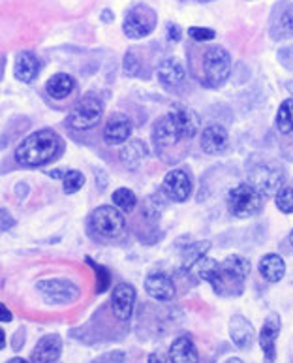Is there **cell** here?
I'll list each match as a JSON object with an SVG mask.
<instances>
[{
  "instance_id": "1",
  "label": "cell",
  "mask_w": 293,
  "mask_h": 363,
  "mask_svg": "<svg viewBox=\"0 0 293 363\" xmlns=\"http://www.w3.org/2000/svg\"><path fill=\"white\" fill-rule=\"evenodd\" d=\"M200 279L207 281L212 290L222 298H235L244 290V281L250 273V262L239 255L228 256L224 262H217L203 256L195 264Z\"/></svg>"
},
{
  "instance_id": "2",
  "label": "cell",
  "mask_w": 293,
  "mask_h": 363,
  "mask_svg": "<svg viewBox=\"0 0 293 363\" xmlns=\"http://www.w3.org/2000/svg\"><path fill=\"white\" fill-rule=\"evenodd\" d=\"M197 117L185 106H175L154 126V143L160 151L177 145L180 140H190L197 132Z\"/></svg>"
},
{
  "instance_id": "3",
  "label": "cell",
  "mask_w": 293,
  "mask_h": 363,
  "mask_svg": "<svg viewBox=\"0 0 293 363\" xmlns=\"http://www.w3.org/2000/svg\"><path fill=\"white\" fill-rule=\"evenodd\" d=\"M60 149H62L60 138L53 130L44 128V130L33 132L17 145L16 160L28 168L44 166L59 157Z\"/></svg>"
},
{
  "instance_id": "4",
  "label": "cell",
  "mask_w": 293,
  "mask_h": 363,
  "mask_svg": "<svg viewBox=\"0 0 293 363\" xmlns=\"http://www.w3.org/2000/svg\"><path fill=\"white\" fill-rule=\"evenodd\" d=\"M231 74V57L224 48H209L203 55V76L205 85L211 89H220L228 82Z\"/></svg>"
},
{
  "instance_id": "5",
  "label": "cell",
  "mask_w": 293,
  "mask_h": 363,
  "mask_svg": "<svg viewBox=\"0 0 293 363\" xmlns=\"http://www.w3.org/2000/svg\"><path fill=\"white\" fill-rule=\"evenodd\" d=\"M263 196L250 183L237 184L228 192V211L237 218H250L258 215L263 206Z\"/></svg>"
},
{
  "instance_id": "6",
  "label": "cell",
  "mask_w": 293,
  "mask_h": 363,
  "mask_svg": "<svg viewBox=\"0 0 293 363\" xmlns=\"http://www.w3.org/2000/svg\"><path fill=\"white\" fill-rule=\"evenodd\" d=\"M156 11L145 4H137L126 13L122 30L130 40H142L156 28Z\"/></svg>"
},
{
  "instance_id": "7",
  "label": "cell",
  "mask_w": 293,
  "mask_h": 363,
  "mask_svg": "<svg viewBox=\"0 0 293 363\" xmlns=\"http://www.w3.org/2000/svg\"><path fill=\"white\" fill-rule=\"evenodd\" d=\"M250 184L261 196H275L284 184V172L277 164H258L250 169Z\"/></svg>"
},
{
  "instance_id": "8",
  "label": "cell",
  "mask_w": 293,
  "mask_h": 363,
  "mask_svg": "<svg viewBox=\"0 0 293 363\" xmlns=\"http://www.w3.org/2000/svg\"><path fill=\"white\" fill-rule=\"evenodd\" d=\"M42 298L51 305H66L79 298V286L68 279H45L36 284Z\"/></svg>"
},
{
  "instance_id": "9",
  "label": "cell",
  "mask_w": 293,
  "mask_h": 363,
  "mask_svg": "<svg viewBox=\"0 0 293 363\" xmlns=\"http://www.w3.org/2000/svg\"><path fill=\"white\" fill-rule=\"evenodd\" d=\"M91 226H93V230L98 235L113 239L119 238L120 233L125 232L126 224L122 213L119 211V207L102 206L91 215Z\"/></svg>"
},
{
  "instance_id": "10",
  "label": "cell",
  "mask_w": 293,
  "mask_h": 363,
  "mask_svg": "<svg viewBox=\"0 0 293 363\" xmlns=\"http://www.w3.org/2000/svg\"><path fill=\"white\" fill-rule=\"evenodd\" d=\"M103 115V104L96 96H85L74 106L70 113V126L76 130H88L100 123Z\"/></svg>"
},
{
  "instance_id": "11",
  "label": "cell",
  "mask_w": 293,
  "mask_h": 363,
  "mask_svg": "<svg viewBox=\"0 0 293 363\" xmlns=\"http://www.w3.org/2000/svg\"><path fill=\"white\" fill-rule=\"evenodd\" d=\"M163 192L171 201L183 203L190 198L192 194V181L190 175L185 169H171L163 177Z\"/></svg>"
},
{
  "instance_id": "12",
  "label": "cell",
  "mask_w": 293,
  "mask_h": 363,
  "mask_svg": "<svg viewBox=\"0 0 293 363\" xmlns=\"http://www.w3.org/2000/svg\"><path fill=\"white\" fill-rule=\"evenodd\" d=\"M136 288L128 284V282H120L113 288L111 294V309L113 315L119 320L126 322L130 320L132 313H134V305H136Z\"/></svg>"
},
{
  "instance_id": "13",
  "label": "cell",
  "mask_w": 293,
  "mask_h": 363,
  "mask_svg": "<svg viewBox=\"0 0 293 363\" xmlns=\"http://www.w3.org/2000/svg\"><path fill=\"white\" fill-rule=\"evenodd\" d=\"M280 316L278 313H271L267 316L263 325H261L260 335H258V341H260V347L263 350V356H265L267 362H275L277 359V352H275V347H277V339L280 335Z\"/></svg>"
},
{
  "instance_id": "14",
  "label": "cell",
  "mask_w": 293,
  "mask_h": 363,
  "mask_svg": "<svg viewBox=\"0 0 293 363\" xmlns=\"http://www.w3.org/2000/svg\"><path fill=\"white\" fill-rule=\"evenodd\" d=\"M132 136V123L130 119L122 113H115L109 117L108 125L103 128V140L108 145H120L128 141Z\"/></svg>"
},
{
  "instance_id": "15",
  "label": "cell",
  "mask_w": 293,
  "mask_h": 363,
  "mask_svg": "<svg viewBox=\"0 0 293 363\" xmlns=\"http://www.w3.org/2000/svg\"><path fill=\"white\" fill-rule=\"evenodd\" d=\"M229 147V136L228 130L220 125L207 126L203 134H201V149L207 152V155H222V152L228 151Z\"/></svg>"
},
{
  "instance_id": "16",
  "label": "cell",
  "mask_w": 293,
  "mask_h": 363,
  "mask_svg": "<svg viewBox=\"0 0 293 363\" xmlns=\"http://www.w3.org/2000/svg\"><path fill=\"white\" fill-rule=\"evenodd\" d=\"M156 76L163 87L175 89L185 83L186 70H185V66L180 65V60L169 57V59H163L162 62L158 65Z\"/></svg>"
},
{
  "instance_id": "17",
  "label": "cell",
  "mask_w": 293,
  "mask_h": 363,
  "mask_svg": "<svg viewBox=\"0 0 293 363\" xmlns=\"http://www.w3.org/2000/svg\"><path fill=\"white\" fill-rule=\"evenodd\" d=\"M229 337L237 347L243 348V350H248L255 341L254 325L250 324L244 316L234 315L229 320Z\"/></svg>"
},
{
  "instance_id": "18",
  "label": "cell",
  "mask_w": 293,
  "mask_h": 363,
  "mask_svg": "<svg viewBox=\"0 0 293 363\" xmlns=\"http://www.w3.org/2000/svg\"><path fill=\"white\" fill-rule=\"evenodd\" d=\"M145 290L152 299L171 301L175 298V284L166 273H152L145 279Z\"/></svg>"
},
{
  "instance_id": "19",
  "label": "cell",
  "mask_w": 293,
  "mask_h": 363,
  "mask_svg": "<svg viewBox=\"0 0 293 363\" xmlns=\"http://www.w3.org/2000/svg\"><path fill=\"white\" fill-rule=\"evenodd\" d=\"M60 352H62V339L57 333H49L40 339L30 358L33 362L53 363L60 358Z\"/></svg>"
},
{
  "instance_id": "20",
  "label": "cell",
  "mask_w": 293,
  "mask_h": 363,
  "mask_svg": "<svg viewBox=\"0 0 293 363\" xmlns=\"http://www.w3.org/2000/svg\"><path fill=\"white\" fill-rule=\"evenodd\" d=\"M40 72V62L30 51H21L17 55L16 66H13V74L16 79L23 83H33Z\"/></svg>"
},
{
  "instance_id": "21",
  "label": "cell",
  "mask_w": 293,
  "mask_h": 363,
  "mask_svg": "<svg viewBox=\"0 0 293 363\" xmlns=\"http://www.w3.org/2000/svg\"><path fill=\"white\" fill-rule=\"evenodd\" d=\"M258 272L267 282L282 281L286 275V262L282 260V256L265 255L258 264Z\"/></svg>"
},
{
  "instance_id": "22",
  "label": "cell",
  "mask_w": 293,
  "mask_h": 363,
  "mask_svg": "<svg viewBox=\"0 0 293 363\" xmlns=\"http://www.w3.org/2000/svg\"><path fill=\"white\" fill-rule=\"evenodd\" d=\"M169 362L177 363H194L197 362V350H195L194 342H192L190 337H179L171 342L168 354Z\"/></svg>"
},
{
  "instance_id": "23",
  "label": "cell",
  "mask_w": 293,
  "mask_h": 363,
  "mask_svg": "<svg viewBox=\"0 0 293 363\" xmlns=\"http://www.w3.org/2000/svg\"><path fill=\"white\" fill-rule=\"evenodd\" d=\"M47 94L54 100H64L66 96H70V92L76 89V82L74 77L68 74H54L47 82Z\"/></svg>"
},
{
  "instance_id": "24",
  "label": "cell",
  "mask_w": 293,
  "mask_h": 363,
  "mask_svg": "<svg viewBox=\"0 0 293 363\" xmlns=\"http://www.w3.org/2000/svg\"><path fill=\"white\" fill-rule=\"evenodd\" d=\"M146 155H149V149H146V145L143 141H130V143L120 151V160H122L128 168H137V164L142 162Z\"/></svg>"
},
{
  "instance_id": "25",
  "label": "cell",
  "mask_w": 293,
  "mask_h": 363,
  "mask_svg": "<svg viewBox=\"0 0 293 363\" xmlns=\"http://www.w3.org/2000/svg\"><path fill=\"white\" fill-rule=\"evenodd\" d=\"M209 250H211V241H195V243H192L190 247L183 252V256H180L183 267H185V269L195 267V264H197L203 256H207Z\"/></svg>"
},
{
  "instance_id": "26",
  "label": "cell",
  "mask_w": 293,
  "mask_h": 363,
  "mask_svg": "<svg viewBox=\"0 0 293 363\" xmlns=\"http://www.w3.org/2000/svg\"><path fill=\"white\" fill-rule=\"evenodd\" d=\"M277 126L282 134L293 136V98H288L280 104L277 113Z\"/></svg>"
},
{
  "instance_id": "27",
  "label": "cell",
  "mask_w": 293,
  "mask_h": 363,
  "mask_svg": "<svg viewBox=\"0 0 293 363\" xmlns=\"http://www.w3.org/2000/svg\"><path fill=\"white\" fill-rule=\"evenodd\" d=\"M113 203L115 207H119L120 211L130 213L134 211V207H136L137 198L130 189H117L113 192Z\"/></svg>"
},
{
  "instance_id": "28",
  "label": "cell",
  "mask_w": 293,
  "mask_h": 363,
  "mask_svg": "<svg viewBox=\"0 0 293 363\" xmlns=\"http://www.w3.org/2000/svg\"><path fill=\"white\" fill-rule=\"evenodd\" d=\"M275 203L282 213L286 215H292L293 213V189L292 186H282L275 194Z\"/></svg>"
},
{
  "instance_id": "29",
  "label": "cell",
  "mask_w": 293,
  "mask_h": 363,
  "mask_svg": "<svg viewBox=\"0 0 293 363\" xmlns=\"http://www.w3.org/2000/svg\"><path fill=\"white\" fill-rule=\"evenodd\" d=\"M87 264H88V266L94 267V273H96V277H98L96 294H103L109 288V282H111V275H109V272L105 269V267L100 266V264H96V262H93L91 258L87 260Z\"/></svg>"
},
{
  "instance_id": "30",
  "label": "cell",
  "mask_w": 293,
  "mask_h": 363,
  "mask_svg": "<svg viewBox=\"0 0 293 363\" xmlns=\"http://www.w3.org/2000/svg\"><path fill=\"white\" fill-rule=\"evenodd\" d=\"M85 184V177H83L81 172H68L64 175V192L66 194H76L77 190H81V186Z\"/></svg>"
},
{
  "instance_id": "31",
  "label": "cell",
  "mask_w": 293,
  "mask_h": 363,
  "mask_svg": "<svg viewBox=\"0 0 293 363\" xmlns=\"http://www.w3.org/2000/svg\"><path fill=\"white\" fill-rule=\"evenodd\" d=\"M122 70H125V74L128 77H136L137 74L142 72V62H139V59H137L134 51H128V53L125 55Z\"/></svg>"
},
{
  "instance_id": "32",
  "label": "cell",
  "mask_w": 293,
  "mask_h": 363,
  "mask_svg": "<svg viewBox=\"0 0 293 363\" xmlns=\"http://www.w3.org/2000/svg\"><path fill=\"white\" fill-rule=\"evenodd\" d=\"M188 34H190V38L195 40V42H211V40H214V36H217V33H214L212 28L207 27H192L190 30H188Z\"/></svg>"
},
{
  "instance_id": "33",
  "label": "cell",
  "mask_w": 293,
  "mask_h": 363,
  "mask_svg": "<svg viewBox=\"0 0 293 363\" xmlns=\"http://www.w3.org/2000/svg\"><path fill=\"white\" fill-rule=\"evenodd\" d=\"M280 25H282L284 33L293 36V4L284 10L282 17H280Z\"/></svg>"
},
{
  "instance_id": "34",
  "label": "cell",
  "mask_w": 293,
  "mask_h": 363,
  "mask_svg": "<svg viewBox=\"0 0 293 363\" xmlns=\"http://www.w3.org/2000/svg\"><path fill=\"white\" fill-rule=\"evenodd\" d=\"M183 38V33H180V28L175 25V23H169L168 25V40L169 42H180Z\"/></svg>"
},
{
  "instance_id": "35",
  "label": "cell",
  "mask_w": 293,
  "mask_h": 363,
  "mask_svg": "<svg viewBox=\"0 0 293 363\" xmlns=\"http://www.w3.org/2000/svg\"><path fill=\"white\" fill-rule=\"evenodd\" d=\"M16 224V220L8 215L6 211H0V232H4V230H10L11 226Z\"/></svg>"
},
{
  "instance_id": "36",
  "label": "cell",
  "mask_w": 293,
  "mask_h": 363,
  "mask_svg": "<svg viewBox=\"0 0 293 363\" xmlns=\"http://www.w3.org/2000/svg\"><path fill=\"white\" fill-rule=\"evenodd\" d=\"M11 318H13L11 311L4 303H0V322H11Z\"/></svg>"
},
{
  "instance_id": "37",
  "label": "cell",
  "mask_w": 293,
  "mask_h": 363,
  "mask_svg": "<svg viewBox=\"0 0 293 363\" xmlns=\"http://www.w3.org/2000/svg\"><path fill=\"white\" fill-rule=\"evenodd\" d=\"M102 21H113V13H111V11H109V10H103Z\"/></svg>"
},
{
  "instance_id": "38",
  "label": "cell",
  "mask_w": 293,
  "mask_h": 363,
  "mask_svg": "<svg viewBox=\"0 0 293 363\" xmlns=\"http://www.w3.org/2000/svg\"><path fill=\"white\" fill-rule=\"evenodd\" d=\"M2 348H6V335H4V331L0 330V350Z\"/></svg>"
},
{
  "instance_id": "39",
  "label": "cell",
  "mask_w": 293,
  "mask_h": 363,
  "mask_svg": "<svg viewBox=\"0 0 293 363\" xmlns=\"http://www.w3.org/2000/svg\"><path fill=\"white\" fill-rule=\"evenodd\" d=\"M286 89H288L289 94H292V96H293V82H288V83H286Z\"/></svg>"
},
{
  "instance_id": "40",
  "label": "cell",
  "mask_w": 293,
  "mask_h": 363,
  "mask_svg": "<svg viewBox=\"0 0 293 363\" xmlns=\"http://www.w3.org/2000/svg\"><path fill=\"white\" fill-rule=\"evenodd\" d=\"M10 363H27L23 358H11Z\"/></svg>"
},
{
  "instance_id": "41",
  "label": "cell",
  "mask_w": 293,
  "mask_h": 363,
  "mask_svg": "<svg viewBox=\"0 0 293 363\" xmlns=\"http://www.w3.org/2000/svg\"><path fill=\"white\" fill-rule=\"evenodd\" d=\"M288 241H289V245H292V247H293V230H292V232H289V238H288Z\"/></svg>"
},
{
  "instance_id": "42",
  "label": "cell",
  "mask_w": 293,
  "mask_h": 363,
  "mask_svg": "<svg viewBox=\"0 0 293 363\" xmlns=\"http://www.w3.org/2000/svg\"><path fill=\"white\" fill-rule=\"evenodd\" d=\"M51 177H60V172H53V174H49Z\"/></svg>"
},
{
  "instance_id": "43",
  "label": "cell",
  "mask_w": 293,
  "mask_h": 363,
  "mask_svg": "<svg viewBox=\"0 0 293 363\" xmlns=\"http://www.w3.org/2000/svg\"><path fill=\"white\" fill-rule=\"evenodd\" d=\"M200 2H212V0H200Z\"/></svg>"
}]
</instances>
